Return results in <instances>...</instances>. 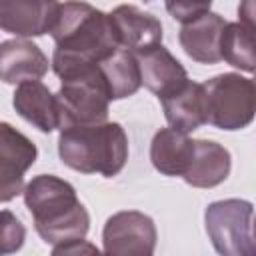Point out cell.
I'll use <instances>...</instances> for the list:
<instances>
[{"mask_svg":"<svg viewBox=\"0 0 256 256\" xmlns=\"http://www.w3.org/2000/svg\"><path fill=\"white\" fill-rule=\"evenodd\" d=\"M50 34L54 38L50 64L60 80L84 74L120 50L110 14L88 2H60L58 20Z\"/></svg>","mask_w":256,"mask_h":256,"instance_id":"obj_1","label":"cell"},{"mask_svg":"<svg viewBox=\"0 0 256 256\" xmlns=\"http://www.w3.org/2000/svg\"><path fill=\"white\" fill-rule=\"evenodd\" d=\"M22 196L34 218V228L46 244L56 246L88 234L90 214L68 180L38 174L24 186Z\"/></svg>","mask_w":256,"mask_h":256,"instance_id":"obj_2","label":"cell"},{"mask_svg":"<svg viewBox=\"0 0 256 256\" xmlns=\"http://www.w3.org/2000/svg\"><path fill=\"white\" fill-rule=\"evenodd\" d=\"M58 156L64 166L80 174H102L112 178L128 160V136L118 122L92 126H70L60 130Z\"/></svg>","mask_w":256,"mask_h":256,"instance_id":"obj_3","label":"cell"},{"mask_svg":"<svg viewBox=\"0 0 256 256\" xmlns=\"http://www.w3.org/2000/svg\"><path fill=\"white\" fill-rule=\"evenodd\" d=\"M206 124L220 130H242L254 120L256 86L252 78L224 72L202 82Z\"/></svg>","mask_w":256,"mask_h":256,"instance_id":"obj_4","label":"cell"},{"mask_svg":"<svg viewBox=\"0 0 256 256\" xmlns=\"http://www.w3.org/2000/svg\"><path fill=\"white\" fill-rule=\"evenodd\" d=\"M204 226L218 256H256L252 202L242 198L210 202L204 210Z\"/></svg>","mask_w":256,"mask_h":256,"instance_id":"obj_5","label":"cell"},{"mask_svg":"<svg viewBox=\"0 0 256 256\" xmlns=\"http://www.w3.org/2000/svg\"><path fill=\"white\" fill-rule=\"evenodd\" d=\"M54 98L58 106L60 130L70 126L102 124L108 118L110 96L98 66L74 78L62 80Z\"/></svg>","mask_w":256,"mask_h":256,"instance_id":"obj_6","label":"cell"},{"mask_svg":"<svg viewBox=\"0 0 256 256\" xmlns=\"http://www.w3.org/2000/svg\"><path fill=\"white\" fill-rule=\"evenodd\" d=\"M156 224L138 210H120L112 214L102 230V244L108 256H154Z\"/></svg>","mask_w":256,"mask_h":256,"instance_id":"obj_7","label":"cell"},{"mask_svg":"<svg viewBox=\"0 0 256 256\" xmlns=\"http://www.w3.org/2000/svg\"><path fill=\"white\" fill-rule=\"evenodd\" d=\"M38 158L36 144L8 122H0V204L24 190V174Z\"/></svg>","mask_w":256,"mask_h":256,"instance_id":"obj_8","label":"cell"},{"mask_svg":"<svg viewBox=\"0 0 256 256\" xmlns=\"http://www.w3.org/2000/svg\"><path fill=\"white\" fill-rule=\"evenodd\" d=\"M60 12L54 0H0V30L18 38L50 34Z\"/></svg>","mask_w":256,"mask_h":256,"instance_id":"obj_9","label":"cell"},{"mask_svg":"<svg viewBox=\"0 0 256 256\" xmlns=\"http://www.w3.org/2000/svg\"><path fill=\"white\" fill-rule=\"evenodd\" d=\"M140 68V80L142 84L156 94L158 100H164L172 94H176L190 78L186 68L180 64L176 56L162 44H156L152 48H146L142 52L134 54Z\"/></svg>","mask_w":256,"mask_h":256,"instance_id":"obj_10","label":"cell"},{"mask_svg":"<svg viewBox=\"0 0 256 256\" xmlns=\"http://www.w3.org/2000/svg\"><path fill=\"white\" fill-rule=\"evenodd\" d=\"M122 50L132 54L162 44V22L134 4H120L110 12Z\"/></svg>","mask_w":256,"mask_h":256,"instance_id":"obj_11","label":"cell"},{"mask_svg":"<svg viewBox=\"0 0 256 256\" xmlns=\"http://www.w3.org/2000/svg\"><path fill=\"white\" fill-rule=\"evenodd\" d=\"M48 56L38 44L14 38L0 42V80L6 84H22L40 80L48 72Z\"/></svg>","mask_w":256,"mask_h":256,"instance_id":"obj_12","label":"cell"},{"mask_svg":"<svg viewBox=\"0 0 256 256\" xmlns=\"http://www.w3.org/2000/svg\"><path fill=\"white\" fill-rule=\"evenodd\" d=\"M226 20L216 12H206L196 20L184 24L178 34V42L188 58L198 64L220 62V36Z\"/></svg>","mask_w":256,"mask_h":256,"instance_id":"obj_13","label":"cell"},{"mask_svg":"<svg viewBox=\"0 0 256 256\" xmlns=\"http://www.w3.org/2000/svg\"><path fill=\"white\" fill-rule=\"evenodd\" d=\"M232 170V156L226 146L214 140H194L192 160L182 180L192 188H214Z\"/></svg>","mask_w":256,"mask_h":256,"instance_id":"obj_14","label":"cell"},{"mask_svg":"<svg viewBox=\"0 0 256 256\" xmlns=\"http://www.w3.org/2000/svg\"><path fill=\"white\" fill-rule=\"evenodd\" d=\"M12 106L26 122H30L44 134H50L60 128L56 98L50 88L40 80L18 84L12 94Z\"/></svg>","mask_w":256,"mask_h":256,"instance_id":"obj_15","label":"cell"},{"mask_svg":"<svg viewBox=\"0 0 256 256\" xmlns=\"http://www.w3.org/2000/svg\"><path fill=\"white\" fill-rule=\"evenodd\" d=\"M168 128L180 132V134H192L200 126L206 124L204 114V96H202V84L188 80L176 94L160 100Z\"/></svg>","mask_w":256,"mask_h":256,"instance_id":"obj_16","label":"cell"},{"mask_svg":"<svg viewBox=\"0 0 256 256\" xmlns=\"http://www.w3.org/2000/svg\"><path fill=\"white\" fill-rule=\"evenodd\" d=\"M194 140L172 128H160L150 142V162L164 176H184L192 160Z\"/></svg>","mask_w":256,"mask_h":256,"instance_id":"obj_17","label":"cell"},{"mask_svg":"<svg viewBox=\"0 0 256 256\" xmlns=\"http://www.w3.org/2000/svg\"><path fill=\"white\" fill-rule=\"evenodd\" d=\"M98 68L104 78L110 102L128 98V96L136 94L138 88L142 86L138 60L128 50H122V48L116 50L112 56H108L104 62H100Z\"/></svg>","mask_w":256,"mask_h":256,"instance_id":"obj_18","label":"cell"},{"mask_svg":"<svg viewBox=\"0 0 256 256\" xmlns=\"http://www.w3.org/2000/svg\"><path fill=\"white\" fill-rule=\"evenodd\" d=\"M220 60L252 74L256 68L254 28H248L240 22H226L220 36Z\"/></svg>","mask_w":256,"mask_h":256,"instance_id":"obj_19","label":"cell"},{"mask_svg":"<svg viewBox=\"0 0 256 256\" xmlns=\"http://www.w3.org/2000/svg\"><path fill=\"white\" fill-rule=\"evenodd\" d=\"M26 240V228L10 210H0V256L16 254Z\"/></svg>","mask_w":256,"mask_h":256,"instance_id":"obj_20","label":"cell"},{"mask_svg":"<svg viewBox=\"0 0 256 256\" xmlns=\"http://www.w3.org/2000/svg\"><path fill=\"white\" fill-rule=\"evenodd\" d=\"M210 8H212L210 0L208 2H192V0H172V2H166L168 14L174 20H178L182 26L192 22V20H196L198 16L210 12Z\"/></svg>","mask_w":256,"mask_h":256,"instance_id":"obj_21","label":"cell"},{"mask_svg":"<svg viewBox=\"0 0 256 256\" xmlns=\"http://www.w3.org/2000/svg\"><path fill=\"white\" fill-rule=\"evenodd\" d=\"M50 256H108V254L102 252L100 248H96L92 242H88L84 238H76V240L56 244L52 248Z\"/></svg>","mask_w":256,"mask_h":256,"instance_id":"obj_22","label":"cell"},{"mask_svg":"<svg viewBox=\"0 0 256 256\" xmlns=\"http://www.w3.org/2000/svg\"><path fill=\"white\" fill-rule=\"evenodd\" d=\"M238 16H240V24L248 26V28H254V2L248 0L244 2L242 6H238Z\"/></svg>","mask_w":256,"mask_h":256,"instance_id":"obj_23","label":"cell"}]
</instances>
